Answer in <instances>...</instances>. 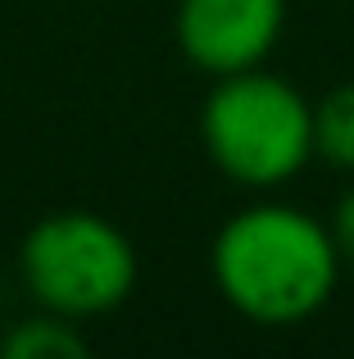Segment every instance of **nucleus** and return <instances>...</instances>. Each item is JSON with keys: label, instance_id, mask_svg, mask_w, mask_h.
Segmentation results:
<instances>
[{"label": "nucleus", "instance_id": "7", "mask_svg": "<svg viewBox=\"0 0 354 359\" xmlns=\"http://www.w3.org/2000/svg\"><path fill=\"white\" fill-rule=\"evenodd\" d=\"M332 237H337L341 245V259H350L354 264V187L346 196H341V205H337V219H332Z\"/></svg>", "mask_w": 354, "mask_h": 359}, {"label": "nucleus", "instance_id": "4", "mask_svg": "<svg viewBox=\"0 0 354 359\" xmlns=\"http://www.w3.org/2000/svg\"><path fill=\"white\" fill-rule=\"evenodd\" d=\"M286 23V0H177V46L209 78L259 69Z\"/></svg>", "mask_w": 354, "mask_h": 359}, {"label": "nucleus", "instance_id": "5", "mask_svg": "<svg viewBox=\"0 0 354 359\" xmlns=\"http://www.w3.org/2000/svg\"><path fill=\"white\" fill-rule=\"evenodd\" d=\"M0 355L5 359H82L87 355V341H82L78 323L64 314H36V318H23L5 332L0 341Z\"/></svg>", "mask_w": 354, "mask_h": 359}, {"label": "nucleus", "instance_id": "1", "mask_svg": "<svg viewBox=\"0 0 354 359\" xmlns=\"http://www.w3.org/2000/svg\"><path fill=\"white\" fill-rule=\"evenodd\" d=\"M213 282L241 318L291 327L332 300L341 278V245L332 228L295 205H250L213 237Z\"/></svg>", "mask_w": 354, "mask_h": 359}, {"label": "nucleus", "instance_id": "2", "mask_svg": "<svg viewBox=\"0 0 354 359\" xmlns=\"http://www.w3.org/2000/svg\"><path fill=\"white\" fill-rule=\"evenodd\" d=\"M200 141L213 168L250 191L291 182L313 155V105L264 69L213 78L200 109Z\"/></svg>", "mask_w": 354, "mask_h": 359}, {"label": "nucleus", "instance_id": "3", "mask_svg": "<svg viewBox=\"0 0 354 359\" xmlns=\"http://www.w3.org/2000/svg\"><path fill=\"white\" fill-rule=\"evenodd\" d=\"M27 296L64 318H96L118 309L136 287V250L123 228L91 210H55L18 245Z\"/></svg>", "mask_w": 354, "mask_h": 359}, {"label": "nucleus", "instance_id": "6", "mask_svg": "<svg viewBox=\"0 0 354 359\" xmlns=\"http://www.w3.org/2000/svg\"><path fill=\"white\" fill-rule=\"evenodd\" d=\"M313 155L354 173V82L327 91L313 105Z\"/></svg>", "mask_w": 354, "mask_h": 359}]
</instances>
